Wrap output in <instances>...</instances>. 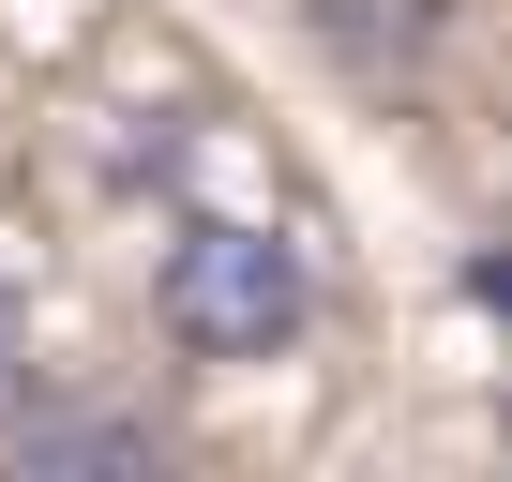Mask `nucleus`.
<instances>
[{
	"label": "nucleus",
	"instance_id": "nucleus-1",
	"mask_svg": "<svg viewBox=\"0 0 512 482\" xmlns=\"http://www.w3.org/2000/svg\"><path fill=\"white\" fill-rule=\"evenodd\" d=\"M151 302H166V347L181 362H272L317 317V272H302L287 226H181Z\"/></svg>",
	"mask_w": 512,
	"mask_h": 482
},
{
	"label": "nucleus",
	"instance_id": "nucleus-2",
	"mask_svg": "<svg viewBox=\"0 0 512 482\" xmlns=\"http://www.w3.org/2000/svg\"><path fill=\"white\" fill-rule=\"evenodd\" d=\"M166 437L136 422V407H31L16 437H0V467L16 482H61V467H151Z\"/></svg>",
	"mask_w": 512,
	"mask_h": 482
},
{
	"label": "nucleus",
	"instance_id": "nucleus-3",
	"mask_svg": "<svg viewBox=\"0 0 512 482\" xmlns=\"http://www.w3.org/2000/svg\"><path fill=\"white\" fill-rule=\"evenodd\" d=\"M0 377H16V302H0Z\"/></svg>",
	"mask_w": 512,
	"mask_h": 482
}]
</instances>
